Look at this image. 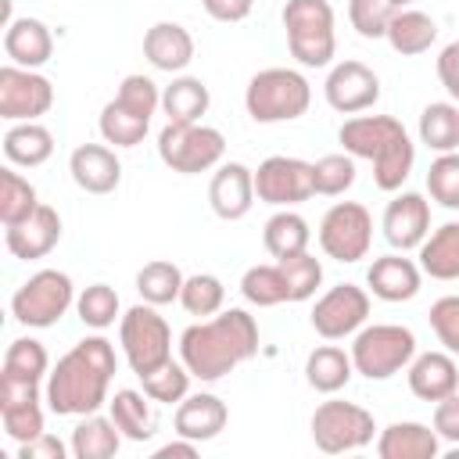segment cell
Returning <instances> with one entry per match:
<instances>
[{
  "label": "cell",
  "mask_w": 459,
  "mask_h": 459,
  "mask_svg": "<svg viewBox=\"0 0 459 459\" xmlns=\"http://www.w3.org/2000/svg\"><path fill=\"white\" fill-rule=\"evenodd\" d=\"M115 100H122L129 111H136V115H143V118H151V115L161 108L158 82L147 79V75H126L122 86H118V97H115Z\"/></svg>",
  "instance_id": "obj_47"
},
{
  "label": "cell",
  "mask_w": 459,
  "mask_h": 459,
  "mask_svg": "<svg viewBox=\"0 0 459 459\" xmlns=\"http://www.w3.org/2000/svg\"><path fill=\"white\" fill-rule=\"evenodd\" d=\"M377 423L373 412H366L355 402H341L330 398L312 412V441L319 452L326 455H341V452H359L373 441Z\"/></svg>",
  "instance_id": "obj_10"
},
{
  "label": "cell",
  "mask_w": 459,
  "mask_h": 459,
  "mask_svg": "<svg viewBox=\"0 0 459 459\" xmlns=\"http://www.w3.org/2000/svg\"><path fill=\"white\" fill-rule=\"evenodd\" d=\"M183 273L176 262H165V258H154L147 262L140 273H136V290L147 305H169V301H179V290H183Z\"/></svg>",
  "instance_id": "obj_35"
},
{
  "label": "cell",
  "mask_w": 459,
  "mask_h": 459,
  "mask_svg": "<svg viewBox=\"0 0 459 459\" xmlns=\"http://www.w3.org/2000/svg\"><path fill=\"white\" fill-rule=\"evenodd\" d=\"M68 172L86 194H111L122 183V161L104 143H79L68 158Z\"/></svg>",
  "instance_id": "obj_19"
},
{
  "label": "cell",
  "mask_w": 459,
  "mask_h": 459,
  "mask_svg": "<svg viewBox=\"0 0 459 459\" xmlns=\"http://www.w3.org/2000/svg\"><path fill=\"white\" fill-rule=\"evenodd\" d=\"M50 154H54V136H50V129L39 126V122H14V126L4 133V158H7L11 165L36 169V165H43Z\"/></svg>",
  "instance_id": "obj_31"
},
{
  "label": "cell",
  "mask_w": 459,
  "mask_h": 459,
  "mask_svg": "<svg viewBox=\"0 0 459 459\" xmlns=\"http://www.w3.org/2000/svg\"><path fill=\"white\" fill-rule=\"evenodd\" d=\"M437 39V22L423 11H412V7H398L391 25H387V43L394 54L402 57H412V54H423L430 50V43Z\"/></svg>",
  "instance_id": "obj_29"
},
{
  "label": "cell",
  "mask_w": 459,
  "mask_h": 459,
  "mask_svg": "<svg viewBox=\"0 0 459 459\" xmlns=\"http://www.w3.org/2000/svg\"><path fill=\"white\" fill-rule=\"evenodd\" d=\"M430 330L445 351L459 355V294H445L430 305Z\"/></svg>",
  "instance_id": "obj_48"
},
{
  "label": "cell",
  "mask_w": 459,
  "mask_h": 459,
  "mask_svg": "<svg viewBox=\"0 0 459 459\" xmlns=\"http://www.w3.org/2000/svg\"><path fill=\"white\" fill-rule=\"evenodd\" d=\"M441 437L427 423L416 420H398L380 430L377 437V455L380 459H437Z\"/></svg>",
  "instance_id": "obj_23"
},
{
  "label": "cell",
  "mask_w": 459,
  "mask_h": 459,
  "mask_svg": "<svg viewBox=\"0 0 459 459\" xmlns=\"http://www.w3.org/2000/svg\"><path fill=\"white\" fill-rule=\"evenodd\" d=\"M57 240H61V215H57V208H50V204H39L29 219L7 226V233H4L7 251H11L14 258H25V262L50 255Z\"/></svg>",
  "instance_id": "obj_18"
},
{
  "label": "cell",
  "mask_w": 459,
  "mask_h": 459,
  "mask_svg": "<svg viewBox=\"0 0 459 459\" xmlns=\"http://www.w3.org/2000/svg\"><path fill=\"white\" fill-rule=\"evenodd\" d=\"M283 29H287L290 57H298V65H305V68L330 65L333 50H337L330 0H287Z\"/></svg>",
  "instance_id": "obj_5"
},
{
  "label": "cell",
  "mask_w": 459,
  "mask_h": 459,
  "mask_svg": "<svg viewBox=\"0 0 459 459\" xmlns=\"http://www.w3.org/2000/svg\"><path fill=\"white\" fill-rule=\"evenodd\" d=\"M380 230H384V240L394 251L420 247L427 240V233H430V204H427V197L409 190V194H398L394 201H387Z\"/></svg>",
  "instance_id": "obj_16"
},
{
  "label": "cell",
  "mask_w": 459,
  "mask_h": 459,
  "mask_svg": "<svg viewBox=\"0 0 459 459\" xmlns=\"http://www.w3.org/2000/svg\"><path fill=\"white\" fill-rule=\"evenodd\" d=\"M75 312H79V319H82L86 326L108 330V326L118 319V294H115V287H108V283H90V287L75 298Z\"/></svg>",
  "instance_id": "obj_43"
},
{
  "label": "cell",
  "mask_w": 459,
  "mask_h": 459,
  "mask_svg": "<svg viewBox=\"0 0 459 459\" xmlns=\"http://www.w3.org/2000/svg\"><path fill=\"white\" fill-rule=\"evenodd\" d=\"M154 308L158 305L140 301L118 323V341H122L126 362H129V369L136 377L154 369V366H161L165 359H172V330Z\"/></svg>",
  "instance_id": "obj_9"
},
{
  "label": "cell",
  "mask_w": 459,
  "mask_h": 459,
  "mask_svg": "<svg viewBox=\"0 0 459 459\" xmlns=\"http://www.w3.org/2000/svg\"><path fill=\"white\" fill-rule=\"evenodd\" d=\"M416 355V333L398 323H373L362 326L351 341V366L369 380H387L409 369Z\"/></svg>",
  "instance_id": "obj_6"
},
{
  "label": "cell",
  "mask_w": 459,
  "mask_h": 459,
  "mask_svg": "<svg viewBox=\"0 0 459 459\" xmlns=\"http://www.w3.org/2000/svg\"><path fill=\"white\" fill-rule=\"evenodd\" d=\"M197 455V441L190 437H179V441H169L154 452V459H194Z\"/></svg>",
  "instance_id": "obj_55"
},
{
  "label": "cell",
  "mask_w": 459,
  "mask_h": 459,
  "mask_svg": "<svg viewBox=\"0 0 459 459\" xmlns=\"http://www.w3.org/2000/svg\"><path fill=\"white\" fill-rule=\"evenodd\" d=\"M409 391L420 402H441L459 391V366L452 351H423L409 362Z\"/></svg>",
  "instance_id": "obj_20"
},
{
  "label": "cell",
  "mask_w": 459,
  "mask_h": 459,
  "mask_svg": "<svg viewBox=\"0 0 459 459\" xmlns=\"http://www.w3.org/2000/svg\"><path fill=\"white\" fill-rule=\"evenodd\" d=\"M36 208H39L36 186L25 176H18L14 169H0V222L14 226V222L29 219Z\"/></svg>",
  "instance_id": "obj_39"
},
{
  "label": "cell",
  "mask_w": 459,
  "mask_h": 459,
  "mask_svg": "<svg viewBox=\"0 0 459 459\" xmlns=\"http://www.w3.org/2000/svg\"><path fill=\"white\" fill-rule=\"evenodd\" d=\"M355 183V158L344 154H323L312 161V186L323 197H337Z\"/></svg>",
  "instance_id": "obj_42"
},
{
  "label": "cell",
  "mask_w": 459,
  "mask_h": 459,
  "mask_svg": "<svg viewBox=\"0 0 459 459\" xmlns=\"http://www.w3.org/2000/svg\"><path fill=\"white\" fill-rule=\"evenodd\" d=\"M420 269L430 280H459V222H445L416 247Z\"/></svg>",
  "instance_id": "obj_28"
},
{
  "label": "cell",
  "mask_w": 459,
  "mask_h": 459,
  "mask_svg": "<svg viewBox=\"0 0 459 459\" xmlns=\"http://www.w3.org/2000/svg\"><path fill=\"white\" fill-rule=\"evenodd\" d=\"M0 373L4 377H18V380H43L50 373V355H47V348L39 341L18 337V341H11Z\"/></svg>",
  "instance_id": "obj_40"
},
{
  "label": "cell",
  "mask_w": 459,
  "mask_h": 459,
  "mask_svg": "<svg viewBox=\"0 0 459 459\" xmlns=\"http://www.w3.org/2000/svg\"><path fill=\"white\" fill-rule=\"evenodd\" d=\"M255 197H258V194H255V172H251L247 165H240V161L219 165V172H215L212 183H208V204H212V212H215L219 219H226V222L244 219V215L251 212Z\"/></svg>",
  "instance_id": "obj_17"
},
{
  "label": "cell",
  "mask_w": 459,
  "mask_h": 459,
  "mask_svg": "<svg viewBox=\"0 0 459 459\" xmlns=\"http://www.w3.org/2000/svg\"><path fill=\"white\" fill-rule=\"evenodd\" d=\"M337 140L344 143V151L351 158L373 161V183L384 194L402 190V183L412 172L416 147H412L405 126L391 115H355L341 126Z\"/></svg>",
  "instance_id": "obj_3"
},
{
  "label": "cell",
  "mask_w": 459,
  "mask_h": 459,
  "mask_svg": "<svg viewBox=\"0 0 459 459\" xmlns=\"http://www.w3.org/2000/svg\"><path fill=\"white\" fill-rule=\"evenodd\" d=\"M226 154V136L215 126L204 122H165L158 133V158L183 176L208 172L222 161Z\"/></svg>",
  "instance_id": "obj_7"
},
{
  "label": "cell",
  "mask_w": 459,
  "mask_h": 459,
  "mask_svg": "<svg viewBox=\"0 0 459 459\" xmlns=\"http://www.w3.org/2000/svg\"><path fill=\"white\" fill-rule=\"evenodd\" d=\"M373 244V215L359 201H337L319 219V247L333 262H359Z\"/></svg>",
  "instance_id": "obj_11"
},
{
  "label": "cell",
  "mask_w": 459,
  "mask_h": 459,
  "mask_svg": "<svg viewBox=\"0 0 459 459\" xmlns=\"http://www.w3.org/2000/svg\"><path fill=\"white\" fill-rule=\"evenodd\" d=\"M54 104V86L36 68L4 65L0 68V118L7 122H36Z\"/></svg>",
  "instance_id": "obj_12"
},
{
  "label": "cell",
  "mask_w": 459,
  "mask_h": 459,
  "mask_svg": "<svg viewBox=\"0 0 459 459\" xmlns=\"http://www.w3.org/2000/svg\"><path fill=\"white\" fill-rule=\"evenodd\" d=\"M434 430H437L441 441L459 445V391L434 402Z\"/></svg>",
  "instance_id": "obj_51"
},
{
  "label": "cell",
  "mask_w": 459,
  "mask_h": 459,
  "mask_svg": "<svg viewBox=\"0 0 459 459\" xmlns=\"http://www.w3.org/2000/svg\"><path fill=\"white\" fill-rule=\"evenodd\" d=\"M75 301V287H72V276L61 273V269H39L32 273L11 298V316L22 323V326H54Z\"/></svg>",
  "instance_id": "obj_8"
},
{
  "label": "cell",
  "mask_w": 459,
  "mask_h": 459,
  "mask_svg": "<svg viewBox=\"0 0 459 459\" xmlns=\"http://www.w3.org/2000/svg\"><path fill=\"white\" fill-rule=\"evenodd\" d=\"M222 301H226V287L219 276L212 273H194L183 280V290H179V305L190 312V316H215L222 312Z\"/></svg>",
  "instance_id": "obj_41"
},
{
  "label": "cell",
  "mask_w": 459,
  "mask_h": 459,
  "mask_svg": "<svg viewBox=\"0 0 459 459\" xmlns=\"http://www.w3.org/2000/svg\"><path fill=\"white\" fill-rule=\"evenodd\" d=\"M147 126H151V118L129 111L122 100H108L100 111V136L115 147H136L147 136Z\"/></svg>",
  "instance_id": "obj_38"
},
{
  "label": "cell",
  "mask_w": 459,
  "mask_h": 459,
  "mask_svg": "<svg viewBox=\"0 0 459 459\" xmlns=\"http://www.w3.org/2000/svg\"><path fill=\"white\" fill-rule=\"evenodd\" d=\"M366 316H369V294L355 283H337L312 305V330L326 341H341L359 333Z\"/></svg>",
  "instance_id": "obj_14"
},
{
  "label": "cell",
  "mask_w": 459,
  "mask_h": 459,
  "mask_svg": "<svg viewBox=\"0 0 459 459\" xmlns=\"http://www.w3.org/2000/svg\"><path fill=\"white\" fill-rule=\"evenodd\" d=\"M190 369L172 359H165L161 366L140 373V384H143V394H151V402H161V405H172V402H183L190 394Z\"/></svg>",
  "instance_id": "obj_37"
},
{
  "label": "cell",
  "mask_w": 459,
  "mask_h": 459,
  "mask_svg": "<svg viewBox=\"0 0 459 459\" xmlns=\"http://www.w3.org/2000/svg\"><path fill=\"white\" fill-rule=\"evenodd\" d=\"M437 79H441V86L459 100V39L448 43V47L437 54Z\"/></svg>",
  "instance_id": "obj_53"
},
{
  "label": "cell",
  "mask_w": 459,
  "mask_h": 459,
  "mask_svg": "<svg viewBox=\"0 0 459 459\" xmlns=\"http://www.w3.org/2000/svg\"><path fill=\"white\" fill-rule=\"evenodd\" d=\"M394 4L391 0H348V22L359 36L366 39H380L387 36V25L394 18Z\"/></svg>",
  "instance_id": "obj_46"
},
{
  "label": "cell",
  "mask_w": 459,
  "mask_h": 459,
  "mask_svg": "<svg viewBox=\"0 0 459 459\" xmlns=\"http://www.w3.org/2000/svg\"><path fill=\"white\" fill-rule=\"evenodd\" d=\"M391 4H394V7H405V4H412V0H391Z\"/></svg>",
  "instance_id": "obj_56"
},
{
  "label": "cell",
  "mask_w": 459,
  "mask_h": 459,
  "mask_svg": "<svg viewBox=\"0 0 459 459\" xmlns=\"http://www.w3.org/2000/svg\"><path fill=\"white\" fill-rule=\"evenodd\" d=\"M65 441H57L54 434H39V437H32V441H25V445H18V459H65Z\"/></svg>",
  "instance_id": "obj_52"
},
{
  "label": "cell",
  "mask_w": 459,
  "mask_h": 459,
  "mask_svg": "<svg viewBox=\"0 0 459 459\" xmlns=\"http://www.w3.org/2000/svg\"><path fill=\"white\" fill-rule=\"evenodd\" d=\"M420 140L437 154L455 151L459 147V108L445 100L427 104L420 115Z\"/></svg>",
  "instance_id": "obj_34"
},
{
  "label": "cell",
  "mask_w": 459,
  "mask_h": 459,
  "mask_svg": "<svg viewBox=\"0 0 459 459\" xmlns=\"http://www.w3.org/2000/svg\"><path fill=\"white\" fill-rule=\"evenodd\" d=\"M308 104H312V86L294 68H262L251 75L244 90V108L262 126L294 122L308 111Z\"/></svg>",
  "instance_id": "obj_4"
},
{
  "label": "cell",
  "mask_w": 459,
  "mask_h": 459,
  "mask_svg": "<svg viewBox=\"0 0 459 459\" xmlns=\"http://www.w3.org/2000/svg\"><path fill=\"white\" fill-rule=\"evenodd\" d=\"M308 240H312V230H308V222H305L298 212L283 208V212H276V215L265 219L262 244H265V251H269L276 262L308 251Z\"/></svg>",
  "instance_id": "obj_32"
},
{
  "label": "cell",
  "mask_w": 459,
  "mask_h": 459,
  "mask_svg": "<svg viewBox=\"0 0 459 459\" xmlns=\"http://www.w3.org/2000/svg\"><path fill=\"white\" fill-rule=\"evenodd\" d=\"M366 283H369L373 298L394 305V301H409V298L420 294L423 269L405 255H384V258H373V265L366 273Z\"/></svg>",
  "instance_id": "obj_21"
},
{
  "label": "cell",
  "mask_w": 459,
  "mask_h": 459,
  "mask_svg": "<svg viewBox=\"0 0 459 459\" xmlns=\"http://www.w3.org/2000/svg\"><path fill=\"white\" fill-rule=\"evenodd\" d=\"M143 57L158 72H183L194 61V36L179 22H158L143 32Z\"/></svg>",
  "instance_id": "obj_24"
},
{
  "label": "cell",
  "mask_w": 459,
  "mask_h": 459,
  "mask_svg": "<svg viewBox=\"0 0 459 459\" xmlns=\"http://www.w3.org/2000/svg\"><path fill=\"white\" fill-rule=\"evenodd\" d=\"M4 54L11 57V65L39 68L54 54V36L39 18H14L4 29Z\"/></svg>",
  "instance_id": "obj_25"
},
{
  "label": "cell",
  "mask_w": 459,
  "mask_h": 459,
  "mask_svg": "<svg viewBox=\"0 0 459 459\" xmlns=\"http://www.w3.org/2000/svg\"><path fill=\"white\" fill-rule=\"evenodd\" d=\"M427 190L430 197L448 208V212H459V154L448 151V154H437L427 169Z\"/></svg>",
  "instance_id": "obj_44"
},
{
  "label": "cell",
  "mask_w": 459,
  "mask_h": 459,
  "mask_svg": "<svg viewBox=\"0 0 459 459\" xmlns=\"http://www.w3.org/2000/svg\"><path fill=\"white\" fill-rule=\"evenodd\" d=\"M208 104H212V93L194 75H179L161 90V111L169 122H201Z\"/></svg>",
  "instance_id": "obj_33"
},
{
  "label": "cell",
  "mask_w": 459,
  "mask_h": 459,
  "mask_svg": "<svg viewBox=\"0 0 459 459\" xmlns=\"http://www.w3.org/2000/svg\"><path fill=\"white\" fill-rule=\"evenodd\" d=\"M25 405H39V380H18L0 373V412Z\"/></svg>",
  "instance_id": "obj_50"
},
{
  "label": "cell",
  "mask_w": 459,
  "mask_h": 459,
  "mask_svg": "<svg viewBox=\"0 0 459 459\" xmlns=\"http://www.w3.org/2000/svg\"><path fill=\"white\" fill-rule=\"evenodd\" d=\"M0 420H4V434L11 441H18V445H25V441H32V437L43 434V405L7 409V412H0Z\"/></svg>",
  "instance_id": "obj_49"
},
{
  "label": "cell",
  "mask_w": 459,
  "mask_h": 459,
  "mask_svg": "<svg viewBox=\"0 0 459 459\" xmlns=\"http://www.w3.org/2000/svg\"><path fill=\"white\" fill-rule=\"evenodd\" d=\"M255 355H258V323L244 308L215 312L212 319L186 326L179 337L183 366L204 384L222 380L226 373H233L240 362Z\"/></svg>",
  "instance_id": "obj_2"
},
{
  "label": "cell",
  "mask_w": 459,
  "mask_h": 459,
  "mask_svg": "<svg viewBox=\"0 0 459 459\" xmlns=\"http://www.w3.org/2000/svg\"><path fill=\"white\" fill-rule=\"evenodd\" d=\"M251 7H255V0H204V11H208V18H215V22H226V25H233V22H244V18L251 14Z\"/></svg>",
  "instance_id": "obj_54"
},
{
  "label": "cell",
  "mask_w": 459,
  "mask_h": 459,
  "mask_svg": "<svg viewBox=\"0 0 459 459\" xmlns=\"http://www.w3.org/2000/svg\"><path fill=\"white\" fill-rule=\"evenodd\" d=\"M226 420H230L226 402H222L219 394L197 391V394H186V398L179 402L172 427H176V434H179V437H190V441H197V445H201V441L219 437V434H222V427H226Z\"/></svg>",
  "instance_id": "obj_22"
},
{
  "label": "cell",
  "mask_w": 459,
  "mask_h": 459,
  "mask_svg": "<svg viewBox=\"0 0 459 459\" xmlns=\"http://www.w3.org/2000/svg\"><path fill=\"white\" fill-rule=\"evenodd\" d=\"M280 269L287 276V287H290V301H308L319 283H323V262L308 251L301 255H290V258H280Z\"/></svg>",
  "instance_id": "obj_45"
},
{
  "label": "cell",
  "mask_w": 459,
  "mask_h": 459,
  "mask_svg": "<svg viewBox=\"0 0 459 459\" xmlns=\"http://www.w3.org/2000/svg\"><path fill=\"white\" fill-rule=\"evenodd\" d=\"M355 366H351V351L337 348V344H319L316 351H308L305 359V380L312 391L319 394H337L341 387H348Z\"/></svg>",
  "instance_id": "obj_26"
},
{
  "label": "cell",
  "mask_w": 459,
  "mask_h": 459,
  "mask_svg": "<svg viewBox=\"0 0 459 459\" xmlns=\"http://www.w3.org/2000/svg\"><path fill=\"white\" fill-rule=\"evenodd\" d=\"M240 294L258 308H273V305L290 301V287H287V276H283L280 262L276 265H251L240 276Z\"/></svg>",
  "instance_id": "obj_36"
},
{
  "label": "cell",
  "mask_w": 459,
  "mask_h": 459,
  "mask_svg": "<svg viewBox=\"0 0 459 459\" xmlns=\"http://www.w3.org/2000/svg\"><path fill=\"white\" fill-rule=\"evenodd\" d=\"M255 194L258 201L273 204V208H290L301 204L316 194L312 186V161L301 158H287V154H273L255 169Z\"/></svg>",
  "instance_id": "obj_13"
},
{
  "label": "cell",
  "mask_w": 459,
  "mask_h": 459,
  "mask_svg": "<svg viewBox=\"0 0 459 459\" xmlns=\"http://www.w3.org/2000/svg\"><path fill=\"white\" fill-rule=\"evenodd\" d=\"M118 445H122V430L115 427L111 416H97V412L82 416L68 441L75 459H111L118 452Z\"/></svg>",
  "instance_id": "obj_30"
},
{
  "label": "cell",
  "mask_w": 459,
  "mask_h": 459,
  "mask_svg": "<svg viewBox=\"0 0 459 459\" xmlns=\"http://www.w3.org/2000/svg\"><path fill=\"white\" fill-rule=\"evenodd\" d=\"M326 104L341 115H359L366 108H373L380 100V79L369 65L362 61H341L330 68L326 82H323Z\"/></svg>",
  "instance_id": "obj_15"
},
{
  "label": "cell",
  "mask_w": 459,
  "mask_h": 459,
  "mask_svg": "<svg viewBox=\"0 0 459 459\" xmlns=\"http://www.w3.org/2000/svg\"><path fill=\"white\" fill-rule=\"evenodd\" d=\"M118 369L115 348L108 337H82L72 351L57 359L47 373L43 398L54 416H90L108 402L111 377Z\"/></svg>",
  "instance_id": "obj_1"
},
{
  "label": "cell",
  "mask_w": 459,
  "mask_h": 459,
  "mask_svg": "<svg viewBox=\"0 0 459 459\" xmlns=\"http://www.w3.org/2000/svg\"><path fill=\"white\" fill-rule=\"evenodd\" d=\"M108 405H111L108 416L115 420L122 437H129V441H151L154 437L158 420H154V409H151V394L122 387V391H115V398H108Z\"/></svg>",
  "instance_id": "obj_27"
}]
</instances>
